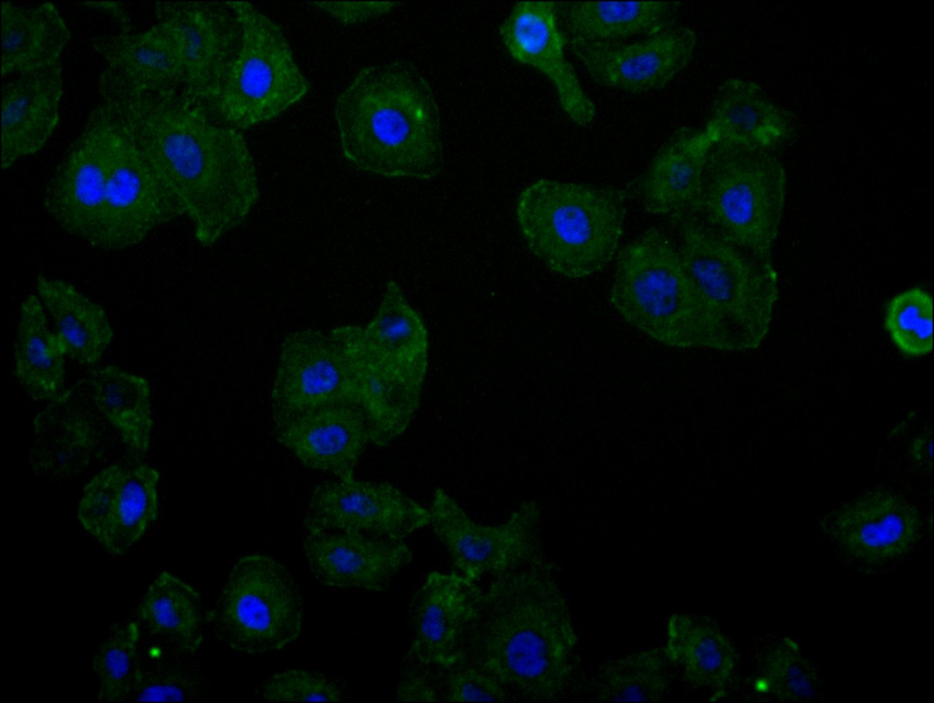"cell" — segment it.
<instances>
[{"label":"cell","instance_id":"obj_7","mask_svg":"<svg viewBox=\"0 0 934 703\" xmlns=\"http://www.w3.org/2000/svg\"><path fill=\"white\" fill-rule=\"evenodd\" d=\"M674 223L684 268L722 328L730 351L757 348L769 331L778 299L773 262L721 239L696 216Z\"/></svg>","mask_w":934,"mask_h":703},{"label":"cell","instance_id":"obj_23","mask_svg":"<svg viewBox=\"0 0 934 703\" xmlns=\"http://www.w3.org/2000/svg\"><path fill=\"white\" fill-rule=\"evenodd\" d=\"M347 353L354 377L358 406L369 428L370 440L386 446L410 425L420 402L423 382L409 377L377 357L365 345L360 326L332 330Z\"/></svg>","mask_w":934,"mask_h":703},{"label":"cell","instance_id":"obj_17","mask_svg":"<svg viewBox=\"0 0 934 703\" xmlns=\"http://www.w3.org/2000/svg\"><path fill=\"white\" fill-rule=\"evenodd\" d=\"M482 594L476 582L459 573H429L409 605L408 663L445 669L463 662Z\"/></svg>","mask_w":934,"mask_h":703},{"label":"cell","instance_id":"obj_19","mask_svg":"<svg viewBox=\"0 0 934 703\" xmlns=\"http://www.w3.org/2000/svg\"><path fill=\"white\" fill-rule=\"evenodd\" d=\"M101 416L84 381L51 399L34 419L28 454L33 471L53 480H67L99 460L108 445Z\"/></svg>","mask_w":934,"mask_h":703},{"label":"cell","instance_id":"obj_5","mask_svg":"<svg viewBox=\"0 0 934 703\" xmlns=\"http://www.w3.org/2000/svg\"><path fill=\"white\" fill-rule=\"evenodd\" d=\"M628 196L614 187L541 179L518 195L515 220L530 252L551 271L584 278L616 255Z\"/></svg>","mask_w":934,"mask_h":703},{"label":"cell","instance_id":"obj_26","mask_svg":"<svg viewBox=\"0 0 934 703\" xmlns=\"http://www.w3.org/2000/svg\"><path fill=\"white\" fill-rule=\"evenodd\" d=\"M63 94L60 62L16 75L1 89V164L5 171L37 152L59 120Z\"/></svg>","mask_w":934,"mask_h":703},{"label":"cell","instance_id":"obj_22","mask_svg":"<svg viewBox=\"0 0 934 703\" xmlns=\"http://www.w3.org/2000/svg\"><path fill=\"white\" fill-rule=\"evenodd\" d=\"M918 510L887 491L865 494L841 506L825 523L828 535L849 556L880 563L908 553L918 541Z\"/></svg>","mask_w":934,"mask_h":703},{"label":"cell","instance_id":"obj_35","mask_svg":"<svg viewBox=\"0 0 934 703\" xmlns=\"http://www.w3.org/2000/svg\"><path fill=\"white\" fill-rule=\"evenodd\" d=\"M138 621L147 631L183 654L195 652L202 642L203 607L199 592L170 573H161L138 605Z\"/></svg>","mask_w":934,"mask_h":703},{"label":"cell","instance_id":"obj_9","mask_svg":"<svg viewBox=\"0 0 934 703\" xmlns=\"http://www.w3.org/2000/svg\"><path fill=\"white\" fill-rule=\"evenodd\" d=\"M303 599L294 576L265 553L241 557L231 569L211 613L217 637L243 654L283 649L300 635Z\"/></svg>","mask_w":934,"mask_h":703},{"label":"cell","instance_id":"obj_31","mask_svg":"<svg viewBox=\"0 0 934 703\" xmlns=\"http://www.w3.org/2000/svg\"><path fill=\"white\" fill-rule=\"evenodd\" d=\"M367 347L399 372L424 382L429 356V337L424 321L410 304L400 286L387 284L375 315L360 326Z\"/></svg>","mask_w":934,"mask_h":703},{"label":"cell","instance_id":"obj_46","mask_svg":"<svg viewBox=\"0 0 934 703\" xmlns=\"http://www.w3.org/2000/svg\"><path fill=\"white\" fill-rule=\"evenodd\" d=\"M81 5L113 20L122 33L131 32L130 18L119 2H81Z\"/></svg>","mask_w":934,"mask_h":703},{"label":"cell","instance_id":"obj_42","mask_svg":"<svg viewBox=\"0 0 934 703\" xmlns=\"http://www.w3.org/2000/svg\"><path fill=\"white\" fill-rule=\"evenodd\" d=\"M203 677L192 665L142 672L130 699L136 701L192 700L203 691Z\"/></svg>","mask_w":934,"mask_h":703},{"label":"cell","instance_id":"obj_8","mask_svg":"<svg viewBox=\"0 0 934 703\" xmlns=\"http://www.w3.org/2000/svg\"><path fill=\"white\" fill-rule=\"evenodd\" d=\"M226 4L241 29L240 45L211 114L244 129L279 116L309 91L282 29L249 2Z\"/></svg>","mask_w":934,"mask_h":703},{"label":"cell","instance_id":"obj_38","mask_svg":"<svg viewBox=\"0 0 934 703\" xmlns=\"http://www.w3.org/2000/svg\"><path fill=\"white\" fill-rule=\"evenodd\" d=\"M140 623L126 620L113 625L97 648L92 668L101 701L130 699L141 677Z\"/></svg>","mask_w":934,"mask_h":703},{"label":"cell","instance_id":"obj_45","mask_svg":"<svg viewBox=\"0 0 934 703\" xmlns=\"http://www.w3.org/2000/svg\"><path fill=\"white\" fill-rule=\"evenodd\" d=\"M428 667L412 664L401 674L395 701H438L441 694Z\"/></svg>","mask_w":934,"mask_h":703},{"label":"cell","instance_id":"obj_29","mask_svg":"<svg viewBox=\"0 0 934 703\" xmlns=\"http://www.w3.org/2000/svg\"><path fill=\"white\" fill-rule=\"evenodd\" d=\"M669 664L692 687L719 693L733 675L737 655L727 636L707 616L674 613L666 623L662 647Z\"/></svg>","mask_w":934,"mask_h":703},{"label":"cell","instance_id":"obj_27","mask_svg":"<svg viewBox=\"0 0 934 703\" xmlns=\"http://www.w3.org/2000/svg\"><path fill=\"white\" fill-rule=\"evenodd\" d=\"M93 47L106 67L131 87L150 91H174L182 87L179 45L164 24L157 22L139 33L97 36Z\"/></svg>","mask_w":934,"mask_h":703},{"label":"cell","instance_id":"obj_3","mask_svg":"<svg viewBox=\"0 0 934 703\" xmlns=\"http://www.w3.org/2000/svg\"><path fill=\"white\" fill-rule=\"evenodd\" d=\"M334 118L344 156L363 171L427 181L442 169L437 101L409 62L361 68L337 98Z\"/></svg>","mask_w":934,"mask_h":703},{"label":"cell","instance_id":"obj_44","mask_svg":"<svg viewBox=\"0 0 934 703\" xmlns=\"http://www.w3.org/2000/svg\"><path fill=\"white\" fill-rule=\"evenodd\" d=\"M398 3L386 1L312 2L321 12L344 25H355L389 13Z\"/></svg>","mask_w":934,"mask_h":703},{"label":"cell","instance_id":"obj_15","mask_svg":"<svg viewBox=\"0 0 934 703\" xmlns=\"http://www.w3.org/2000/svg\"><path fill=\"white\" fill-rule=\"evenodd\" d=\"M159 479V471L146 464L104 468L82 491L81 526L111 555L125 554L157 519Z\"/></svg>","mask_w":934,"mask_h":703},{"label":"cell","instance_id":"obj_32","mask_svg":"<svg viewBox=\"0 0 934 703\" xmlns=\"http://www.w3.org/2000/svg\"><path fill=\"white\" fill-rule=\"evenodd\" d=\"M679 6L678 2H566L556 3V16L566 39L616 41L670 28Z\"/></svg>","mask_w":934,"mask_h":703},{"label":"cell","instance_id":"obj_33","mask_svg":"<svg viewBox=\"0 0 934 703\" xmlns=\"http://www.w3.org/2000/svg\"><path fill=\"white\" fill-rule=\"evenodd\" d=\"M36 290L66 356L81 365L99 362L113 337L103 307L61 279L40 274Z\"/></svg>","mask_w":934,"mask_h":703},{"label":"cell","instance_id":"obj_30","mask_svg":"<svg viewBox=\"0 0 934 703\" xmlns=\"http://www.w3.org/2000/svg\"><path fill=\"white\" fill-rule=\"evenodd\" d=\"M1 77L37 70L60 62L70 31L50 2L25 7L1 4Z\"/></svg>","mask_w":934,"mask_h":703},{"label":"cell","instance_id":"obj_10","mask_svg":"<svg viewBox=\"0 0 934 703\" xmlns=\"http://www.w3.org/2000/svg\"><path fill=\"white\" fill-rule=\"evenodd\" d=\"M431 522L457 573L478 582L519 569L543 557L541 512L534 501L523 502L497 525L473 521L444 490L432 495Z\"/></svg>","mask_w":934,"mask_h":703},{"label":"cell","instance_id":"obj_4","mask_svg":"<svg viewBox=\"0 0 934 703\" xmlns=\"http://www.w3.org/2000/svg\"><path fill=\"white\" fill-rule=\"evenodd\" d=\"M609 300L631 326L671 347L730 351L669 236L650 227L617 253Z\"/></svg>","mask_w":934,"mask_h":703},{"label":"cell","instance_id":"obj_40","mask_svg":"<svg viewBox=\"0 0 934 703\" xmlns=\"http://www.w3.org/2000/svg\"><path fill=\"white\" fill-rule=\"evenodd\" d=\"M884 326L898 350L908 357H922L933 349V299L920 287L894 295L887 304Z\"/></svg>","mask_w":934,"mask_h":703},{"label":"cell","instance_id":"obj_34","mask_svg":"<svg viewBox=\"0 0 934 703\" xmlns=\"http://www.w3.org/2000/svg\"><path fill=\"white\" fill-rule=\"evenodd\" d=\"M84 383L93 404L118 430L130 457L137 460L147 453L153 427L148 381L109 365L91 370Z\"/></svg>","mask_w":934,"mask_h":703},{"label":"cell","instance_id":"obj_6","mask_svg":"<svg viewBox=\"0 0 934 703\" xmlns=\"http://www.w3.org/2000/svg\"><path fill=\"white\" fill-rule=\"evenodd\" d=\"M785 191L784 169L767 150L717 142L706 157L696 217L721 239L772 262Z\"/></svg>","mask_w":934,"mask_h":703},{"label":"cell","instance_id":"obj_14","mask_svg":"<svg viewBox=\"0 0 934 703\" xmlns=\"http://www.w3.org/2000/svg\"><path fill=\"white\" fill-rule=\"evenodd\" d=\"M157 22L169 26L179 45L181 91L212 112L236 57L238 19L226 2H156Z\"/></svg>","mask_w":934,"mask_h":703},{"label":"cell","instance_id":"obj_25","mask_svg":"<svg viewBox=\"0 0 934 703\" xmlns=\"http://www.w3.org/2000/svg\"><path fill=\"white\" fill-rule=\"evenodd\" d=\"M713 144L704 129L676 130L633 185L643 208L673 221L697 216L704 164Z\"/></svg>","mask_w":934,"mask_h":703},{"label":"cell","instance_id":"obj_41","mask_svg":"<svg viewBox=\"0 0 934 703\" xmlns=\"http://www.w3.org/2000/svg\"><path fill=\"white\" fill-rule=\"evenodd\" d=\"M265 701H341L342 687L326 676L302 668H289L268 677L259 687Z\"/></svg>","mask_w":934,"mask_h":703},{"label":"cell","instance_id":"obj_18","mask_svg":"<svg viewBox=\"0 0 934 703\" xmlns=\"http://www.w3.org/2000/svg\"><path fill=\"white\" fill-rule=\"evenodd\" d=\"M566 40L593 80L608 88L641 93L666 86L690 61L697 37L692 29L680 26L629 44Z\"/></svg>","mask_w":934,"mask_h":703},{"label":"cell","instance_id":"obj_12","mask_svg":"<svg viewBox=\"0 0 934 703\" xmlns=\"http://www.w3.org/2000/svg\"><path fill=\"white\" fill-rule=\"evenodd\" d=\"M119 117L102 98L47 182L43 205L66 233L87 240L104 202Z\"/></svg>","mask_w":934,"mask_h":703},{"label":"cell","instance_id":"obj_20","mask_svg":"<svg viewBox=\"0 0 934 703\" xmlns=\"http://www.w3.org/2000/svg\"><path fill=\"white\" fill-rule=\"evenodd\" d=\"M499 33L514 59L549 78L562 109L572 121L580 126L592 122L596 107L565 57L566 40L558 25L556 3H515L502 22Z\"/></svg>","mask_w":934,"mask_h":703},{"label":"cell","instance_id":"obj_28","mask_svg":"<svg viewBox=\"0 0 934 703\" xmlns=\"http://www.w3.org/2000/svg\"><path fill=\"white\" fill-rule=\"evenodd\" d=\"M704 130L714 144L729 141L768 150L789 137L791 121L759 85L729 78L717 91Z\"/></svg>","mask_w":934,"mask_h":703},{"label":"cell","instance_id":"obj_1","mask_svg":"<svg viewBox=\"0 0 934 703\" xmlns=\"http://www.w3.org/2000/svg\"><path fill=\"white\" fill-rule=\"evenodd\" d=\"M98 92L174 194L200 244L213 245L246 220L259 199V184L238 129L218 121L181 89H140L106 67Z\"/></svg>","mask_w":934,"mask_h":703},{"label":"cell","instance_id":"obj_39","mask_svg":"<svg viewBox=\"0 0 934 703\" xmlns=\"http://www.w3.org/2000/svg\"><path fill=\"white\" fill-rule=\"evenodd\" d=\"M759 672V683L779 700H812L819 694L815 667L798 643L788 636L775 638L763 647Z\"/></svg>","mask_w":934,"mask_h":703},{"label":"cell","instance_id":"obj_13","mask_svg":"<svg viewBox=\"0 0 934 703\" xmlns=\"http://www.w3.org/2000/svg\"><path fill=\"white\" fill-rule=\"evenodd\" d=\"M271 400L275 428L320 408L358 405L347 353L332 330L306 328L285 337Z\"/></svg>","mask_w":934,"mask_h":703},{"label":"cell","instance_id":"obj_36","mask_svg":"<svg viewBox=\"0 0 934 703\" xmlns=\"http://www.w3.org/2000/svg\"><path fill=\"white\" fill-rule=\"evenodd\" d=\"M65 350L47 322L43 304L29 295L20 306L15 344V374L35 400H51L64 384Z\"/></svg>","mask_w":934,"mask_h":703},{"label":"cell","instance_id":"obj_47","mask_svg":"<svg viewBox=\"0 0 934 703\" xmlns=\"http://www.w3.org/2000/svg\"><path fill=\"white\" fill-rule=\"evenodd\" d=\"M911 455L919 463L931 460V437L923 434L918 437L911 445Z\"/></svg>","mask_w":934,"mask_h":703},{"label":"cell","instance_id":"obj_2","mask_svg":"<svg viewBox=\"0 0 934 703\" xmlns=\"http://www.w3.org/2000/svg\"><path fill=\"white\" fill-rule=\"evenodd\" d=\"M576 645L567 602L543 556L492 577L483 590L463 662L525 699L550 701L571 685Z\"/></svg>","mask_w":934,"mask_h":703},{"label":"cell","instance_id":"obj_11","mask_svg":"<svg viewBox=\"0 0 934 703\" xmlns=\"http://www.w3.org/2000/svg\"><path fill=\"white\" fill-rule=\"evenodd\" d=\"M118 117L119 123L104 202L86 240L103 250L134 246L160 224L184 215L174 194Z\"/></svg>","mask_w":934,"mask_h":703},{"label":"cell","instance_id":"obj_16","mask_svg":"<svg viewBox=\"0 0 934 703\" xmlns=\"http://www.w3.org/2000/svg\"><path fill=\"white\" fill-rule=\"evenodd\" d=\"M431 522L430 510L388 482L320 483L304 517L306 532H357L402 540Z\"/></svg>","mask_w":934,"mask_h":703},{"label":"cell","instance_id":"obj_21","mask_svg":"<svg viewBox=\"0 0 934 703\" xmlns=\"http://www.w3.org/2000/svg\"><path fill=\"white\" fill-rule=\"evenodd\" d=\"M303 547L313 576L325 585L345 589L383 591L412 559L402 540L357 532H306Z\"/></svg>","mask_w":934,"mask_h":703},{"label":"cell","instance_id":"obj_37","mask_svg":"<svg viewBox=\"0 0 934 703\" xmlns=\"http://www.w3.org/2000/svg\"><path fill=\"white\" fill-rule=\"evenodd\" d=\"M663 648L654 647L607 660L592 689L598 701H659L670 687Z\"/></svg>","mask_w":934,"mask_h":703},{"label":"cell","instance_id":"obj_43","mask_svg":"<svg viewBox=\"0 0 934 703\" xmlns=\"http://www.w3.org/2000/svg\"><path fill=\"white\" fill-rule=\"evenodd\" d=\"M444 670L442 699L447 701H504L508 690L493 676L462 662Z\"/></svg>","mask_w":934,"mask_h":703},{"label":"cell","instance_id":"obj_24","mask_svg":"<svg viewBox=\"0 0 934 703\" xmlns=\"http://www.w3.org/2000/svg\"><path fill=\"white\" fill-rule=\"evenodd\" d=\"M276 439L306 468L327 471L340 481L354 478L357 463L370 440L367 418L355 404L320 408L275 428Z\"/></svg>","mask_w":934,"mask_h":703}]
</instances>
